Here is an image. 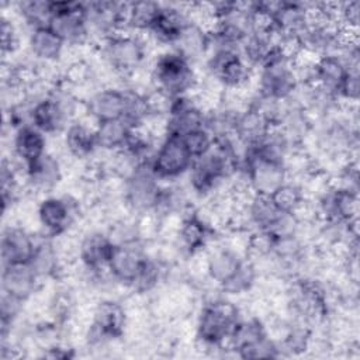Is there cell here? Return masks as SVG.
<instances>
[{
    "label": "cell",
    "instance_id": "6da1fadb",
    "mask_svg": "<svg viewBox=\"0 0 360 360\" xmlns=\"http://www.w3.org/2000/svg\"><path fill=\"white\" fill-rule=\"evenodd\" d=\"M240 318L242 314L235 302L226 298H214L200 309L195 338L207 349H224Z\"/></svg>",
    "mask_w": 360,
    "mask_h": 360
},
{
    "label": "cell",
    "instance_id": "7a4b0ae2",
    "mask_svg": "<svg viewBox=\"0 0 360 360\" xmlns=\"http://www.w3.org/2000/svg\"><path fill=\"white\" fill-rule=\"evenodd\" d=\"M152 87L166 94L177 97L191 94L198 86V76L194 65L174 49L165 51L156 56L150 68Z\"/></svg>",
    "mask_w": 360,
    "mask_h": 360
},
{
    "label": "cell",
    "instance_id": "3957f363",
    "mask_svg": "<svg viewBox=\"0 0 360 360\" xmlns=\"http://www.w3.org/2000/svg\"><path fill=\"white\" fill-rule=\"evenodd\" d=\"M298 87L292 59L276 44L259 68L256 91L280 101L292 97Z\"/></svg>",
    "mask_w": 360,
    "mask_h": 360
},
{
    "label": "cell",
    "instance_id": "277c9868",
    "mask_svg": "<svg viewBox=\"0 0 360 360\" xmlns=\"http://www.w3.org/2000/svg\"><path fill=\"white\" fill-rule=\"evenodd\" d=\"M148 46L139 34L120 32L101 41V56L120 76L134 75L145 62Z\"/></svg>",
    "mask_w": 360,
    "mask_h": 360
},
{
    "label": "cell",
    "instance_id": "5b68a950",
    "mask_svg": "<svg viewBox=\"0 0 360 360\" xmlns=\"http://www.w3.org/2000/svg\"><path fill=\"white\" fill-rule=\"evenodd\" d=\"M160 186L162 181L152 170L150 160L142 162L122 180V201L134 214L150 212Z\"/></svg>",
    "mask_w": 360,
    "mask_h": 360
},
{
    "label": "cell",
    "instance_id": "8992f818",
    "mask_svg": "<svg viewBox=\"0 0 360 360\" xmlns=\"http://www.w3.org/2000/svg\"><path fill=\"white\" fill-rule=\"evenodd\" d=\"M52 15L48 27L65 42V45L80 46L90 39V28L84 15L83 3L51 1Z\"/></svg>",
    "mask_w": 360,
    "mask_h": 360
},
{
    "label": "cell",
    "instance_id": "52a82bcc",
    "mask_svg": "<svg viewBox=\"0 0 360 360\" xmlns=\"http://www.w3.org/2000/svg\"><path fill=\"white\" fill-rule=\"evenodd\" d=\"M80 215V204L72 195H45L37 208V218L46 236L66 233Z\"/></svg>",
    "mask_w": 360,
    "mask_h": 360
},
{
    "label": "cell",
    "instance_id": "ba28073f",
    "mask_svg": "<svg viewBox=\"0 0 360 360\" xmlns=\"http://www.w3.org/2000/svg\"><path fill=\"white\" fill-rule=\"evenodd\" d=\"M127 326L125 308L114 300L100 301L91 315L87 330V342L90 346L98 347L120 339Z\"/></svg>",
    "mask_w": 360,
    "mask_h": 360
},
{
    "label": "cell",
    "instance_id": "9c48e42d",
    "mask_svg": "<svg viewBox=\"0 0 360 360\" xmlns=\"http://www.w3.org/2000/svg\"><path fill=\"white\" fill-rule=\"evenodd\" d=\"M193 156L180 136L163 135L150 158V166L160 181H172L187 174Z\"/></svg>",
    "mask_w": 360,
    "mask_h": 360
},
{
    "label": "cell",
    "instance_id": "30bf717a",
    "mask_svg": "<svg viewBox=\"0 0 360 360\" xmlns=\"http://www.w3.org/2000/svg\"><path fill=\"white\" fill-rule=\"evenodd\" d=\"M207 110L191 94L172 97L165 117L163 135L183 138L191 131L205 127Z\"/></svg>",
    "mask_w": 360,
    "mask_h": 360
},
{
    "label": "cell",
    "instance_id": "8fae6325",
    "mask_svg": "<svg viewBox=\"0 0 360 360\" xmlns=\"http://www.w3.org/2000/svg\"><path fill=\"white\" fill-rule=\"evenodd\" d=\"M359 193L329 183L318 194L315 215L321 221L349 222L357 219Z\"/></svg>",
    "mask_w": 360,
    "mask_h": 360
},
{
    "label": "cell",
    "instance_id": "7c38bea8",
    "mask_svg": "<svg viewBox=\"0 0 360 360\" xmlns=\"http://www.w3.org/2000/svg\"><path fill=\"white\" fill-rule=\"evenodd\" d=\"M83 7L90 32L98 34L101 41L120 32H128V1H90L83 3Z\"/></svg>",
    "mask_w": 360,
    "mask_h": 360
},
{
    "label": "cell",
    "instance_id": "4fadbf2b",
    "mask_svg": "<svg viewBox=\"0 0 360 360\" xmlns=\"http://www.w3.org/2000/svg\"><path fill=\"white\" fill-rule=\"evenodd\" d=\"M146 256L148 252L146 248H143L142 239L115 243V248L107 264V271L111 276L112 281L129 287Z\"/></svg>",
    "mask_w": 360,
    "mask_h": 360
},
{
    "label": "cell",
    "instance_id": "5bb4252c",
    "mask_svg": "<svg viewBox=\"0 0 360 360\" xmlns=\"http://www.w3.org/2000/svg\"><path fill=\"white\" fill-rule=\"evenodd\" d=\"M31 103L30 124L45 135H56L65 132L68 125L75 121L49 90L45 96Z\"/></svg>",
    "mask_w": 360,
    "mask_h": 360
},
{
    "label": "cell",
    "instance_id": "9a60e30c",
    "mask_svg": "<svg viewBox=\"0 0 360 360\" xmlns=\"http://www.w3.org/2000/svg\"><path fill=\"white\" fill-rule=\"evenodd\" d=\"M215 228L212 222L202 217L198 211L186 212L180 217L177 228V239L180 248L190 256L202 252L214 240Z\"/></svg>",
    "mask_w": 360,
    "mask_h": 360
},
{
    "label": "cell",
    "instance_id": "2e32d148",
    "mask_svg": "<svg viewBox=\"0 0 360 360\" xmlns=\"http://www.w3.org/2000/svg\"><path fill=\"white\" fill-rule=\"evenodd\" d=\"M115 248L111 235L104 231L93 229L84 233L77 246L79 262L86 271L107 270V264Z\"/></svg>",
    "mask_w": 360,
    "mask_h": 360
},
{
    "label": "cell",
    "instance_id": "e0dca14e",
    "mask_svg": "<svg viewBox=\"0 0 360 360\" xmlns=\"http://www.w3.org/2000/svg\"><path fill=\"white\" fill-rule=\"evenodd\" d=\"M60 162L51 153H45L35 162L22 167L24 186L34 193L51 194L62 181Z\"/></svg>",
    "mask_w": 360,
    "mask_h": 360
},
{
    "label": "cell",
    "instance_id": "ac0fdd59",
    "mask_svg": "<svg viewBox=\"0 0 360 360\" xmlns=\"http://www.w3.org/2000/svg\"><path fill=\"white\" fill-rule=\"evenodd\" d=\"M190 22L191 15L188 6L162 4V10L148 34L156 42L173 46Z\"/></svg>",
    "mask_w": 360,
    "mask_h": 360
},
{
    "label": "cell",
    "instance_id": "d6986e66",
    "mask_svg": "<svg viewBox=\"0 0 360 360\" xmlns=\"http://www.w3.org/2000/svg\"><path fill=\"white\" fill-rule=\"evenodd\" d=\"M37 239L24 228L17 225H8L1 232L0 252L1 267L28 264L34 250Z\"/></svg>",
    "mask_w": 360,
    "mask_h": 360
},
{
    "label": "cell",
    "instance_id": "ffe728a7",
    "mask_svg": "<svg viewBox=\"0 0 360 360\" xmlns=\"http://www.w3.org/2000/svg\"><path fill=\"white\" fill-rule=\"evenodd\" d=\"M125 104V90L105 86L90 93L83 101L86 114L97 124L101 121L122 118Z\"/></svg>",
    "mask_w": 360,
    "mask_h": 360
},
{
    "label": "cell",
    "instance_id": "44dd1931",
    "mask_svg": "<svg viewBox=\"0 0 360 360\" xmlns=\"http://www.w3.org/2000/svg\"><path fill=\"white\" fill-rule=\"evenodd\" d=\"M309 24L308 4L277 1L271 13V28L278 37H298Z\"/></svg>",
    "mask_w": 360,
    "mask_h": 360
},
{
    "label": "cell",
    "instance_id": "7402d4cb",
    "mask_svg": "<svg viewBox=\"0 0 360 360\" xmlns=\"http://www.w3.org/2000/svg\"><path fill=\"white\" fill-rule=\"evenodd\" d=\"M349 70H350V68L347 66L345 59L339 55L319 56V58H316V60L312 66L311 84L329 93L330 96H333L336 98L338 89L342 84V82Z\"/></svg>",
    "mask_w": 360,
    "mask_h": 360
},
{
    "label": "cell",
    "instance_id": "603a6c76",
    "mask_svg": "<svg viewBox=\"0 0 360 360\" xmlns=\"http://www.w3.org/2000/svg\"><path fill=\"white\" fill-rule=\"evenodd\" d=\"M246 257V255L232 246L212 248L205 259V273L219 287L240 267Z\"/></svg>",
    "mask_w": 360,
    "mask_h": 360
},
{
    "label": "cell",
    "instance_id": "cb8c5ba5",
    "mask_svg": "<svg viewBox=\"0 0 360 360\" xmlns=\"http://www.w3.org/2000/svg\"><path fill=\"white\" fill-rule=\"evenodd\" d=\"M14 158L24 166L46 153V135L31 124L17 128L11 141Z\"/></svg>",
    "mask_w": 360,
    "mask_h": 360
},
{
    "label": "cell",
    "instance_id": "d4e9b609",
    "mask_svg": "<svg viewBox=\"0 0 360 360\" xmlns=\"http://www.w3.org/2000/svg\"><path fill=\"white\" fill-rule=\"evenodd\" d=\"M41 278L34 273L30 264L3 266L1 291L8 292L22 301H28L39 288Z\"/></svg>",
    "mask_w": 360,
    "mask_h": 360
},
{
    "label": "cell",
    "instance_id": "484cf974",
    "mask_svg": "<svg viewBox=\"0 0 360 360\" xmlns=\"http://www.w3.org/2000/svg\"><path fill=\"white\" fill-rule=\"evenodd\" d=\"M267 336L270 335L262 319L256 316L240 318L225 347L233 350L238 357L246 359L248 353Z\"/></svg>",
    "mask_w": 360,
    "mask_h": 360
},
{
    "label": "cell",
    "instance_id": "4316f807",
    "mask_svg": "<svg viewBox=\"0 0 360 360\" xmlns=\"http://www.w3.org/2000/svg\"><path fill=\"white\" fill-rule=\"evenodd\" d=\"M271 124L256 110L246 105L238 115L233 127V139L242 148L257 145L271 129Z\"/></svg>",
    "mask_w": 360,
    "mask_h": 360
},
{
    "label": "cell",
    "instance_id": "83f0119b",
    "mask_svg": "<svg viewBox=\"0 0 360 360\" xmlns=\"http://www.w3.org/2000/svg\"><path fill=\"white\" fill-rule=\"evenodd\" d=\"M63 145L70 156L76 159H89L98 149L94 127L75 120L63 132Z\"/></svg>",
    "mask_w": 360,
    "mask_h": 360
},
{
    "label": "cell",
    "instance_id": "f1b7e54d",
    "mask_svg": "<svg viewBox=\"0 0 360 360\" xmlns=\"http://www.w3.org/2000/svg\"><path fill=\"white\" fill-rule=\"evenodd\" d=\"M65 46V42L48 25L30 31L28 49L35 59L44 63L56 62L62 56Z\"/></svg>",
    "mask_w": 360,
    "mask_h": 360
},
{
    "label": "cell",
    "instance_id": "f546056e",
    "mask_svg": "<svg viewBox=\"0 0 360 360\" xmlns=\"http://www.w3.org/2000/svg\"><path fill=\"white\" fill-rule=\"evenodd\" d=\"M172 49L181 53L193 65L197 60L205 59L208 51V30L191 20Z\"/></svg>",
    "mask_w": 360,
    "mask_h": 360
},
{
    "label": "cell",
    "instance_id": "4dcf8cb0",
    "mask_svg": "<svg viewBox=\"0 0 360 360\" xmlns=\"http://www.w3.org/2000/svg\"><path fill=\"white\" fill-rule=\"evenodd\" d=\"M28 264L41 280L56 277V274L60 271L62 264L59 252L53 245L51 236L45 235L42 239L37 240L34 255Z\"/></svg>",
    "mask_w": 360,
    "mask_h": 360
},
{
    "label": "cell",
    "instance_id": "1f68e13d",
    "mask_svg": "<svg viewBox=\"0 0 360 360\" xmlns=\"http://www.w3.org/2000/svg\"><path fill=\"white\" fill-rule=\"evenodd\" d=\"M162 10V3L158 1H129L127 13V30L134 34L149 32L156 17Z\"/></svg>",
    "mask_w": 360,
    "mask_h": 360
},
{
    "label": "cell",
    "instance_id": "d6a6232c",
    "mask_svg": "<svg viewBox=\"0 0 360 360\" xmlns=\"http://www.w3.org/2000/svg\"><path fill=\"white\" fill-rule=\"evenodd\" d=\"M94 129L98 149L114 153L124 146L131 127L122 118H117L97 122Z\"/></svg>",
    "mask_w": 360,
    "mask_h": 360
},
{
    "label": "cell",
    "instance_id": "836d02e7",
    "mask_svg": "<svg viewBox=\"0 0 360 360\" xmlns=\"http://www.w3.org/2000/svg\"><path fill=\"white\" fill-rule=\"evenodd\" d=\"M150 212H153L160 219L169 218L172 215L186 214L187 200L184 191L174 184H162Z\"/></svg>",
    "mask_w": 360,
    "mask_h": 360
},
{
    "label": "cell",
    "instance_id": "e575fe53",
    "mask_svg": "<svg viewBox=\"0 0 360 360\" xmlns=\"http://www.w3.org/2000/svg\"><path fill=\"white\" fill-rule=\"evenodd\" d=\"M122 120L131 128H138L149 124V121L152 120V112L148 103L146 91L142 93L135 89L125 90V104H124Z\"/></svg>",
    "mask_w": 360,
    "mask_h": 360
},
{
    "label": "cell",
    "instance_id": "d590c367",
    "mask_svg": "<svg viewBox=\"0 0 360 360\" xmlns=\"http://www.w3.org/2000/svg\"><path fill=\"white\" fill-rule=\"evenodd\" d=\"M165 274V263L158 257L148 255L129 288L136 294L150 292L160 284V281H163Z\"/></svg>",
    "mask_w": 360,
    "mask_h": 360
},
{
    "label": "cell",
    "instance_id": "8d00e7d4",
    "mask_svg": "<svg viewBox=\"0 0 360 360\" xmlns=\"http://www.w3.org/2000/svg\"><path fill=\"white\" fill-rule=\"evenodd\" d=\"M269 197L273 204L285 214H298L307 202L304 187L292 180H285Z\"/></svg>",
    "mask_w": 360,
    "mask_h": 360
},
{
    "label": "cell",
    "instance_id": "74e56055",
    "mask_svg": "<svg viewBox=\"0 0 360 360\" xmlns=\"http://www.w3.org/2000/svg\"><path fill=\"white\" fill-rule=\"evenodd\" d=\"M257 280V267L253 260L246 257L240 267L219 285V290L226 295H242L249 292Z\"/></svg>",
    "mask_w": 360,
    "mask_h": 360
},
{
    "label": "cell",
    "instance_id": "f35d334b",
    "mask_svg": "<svg viewBox=\"0 0 360 360\" xmlns=\"http://www.w3.org/2000/svg\"><path fill=\"white\" fill-rule=\"evenodd\" d=\"M0 183H1V200H3V211L6 212L8 205H13L20 195V177L17 165L4 158L1 160L0 169Z\"/></svg>",
    "mask_w": 360,
    "mask_h": 360
},
{
    "label": "cell",
    "instance_id": "ab89813d",
    "mask_svg": "<svg viewBox=\"0 0 360 360\" xmlns=\"http://www.w3.org/2000/svg\"><path fill=\"white\" fill-rule=\"evenodd\" d=\"M17 11L24 20V22L31 27V30L46 27L52 15L51 1H41V0L20 1L17 4Z\"/></svg>",
    "mask_w": 360,
    "mask_h": 360
},
{
    "label": "cell",
    "instance_id": "60d3db41",
    "mask_svg": "<svg viewBox=\"0 0 360 360\" xmlns=\"http://www.w3.org/2000/svg\"><path fill=\"white\" fill-rule=\"evenodd\" d=\"M181 139H183V142H184L187 150H188L190 155L193 156V159H195V158L202 156L204 153H207V152L212 148L215 138H214L212 134L204 127V128H200V129H195V131L188 132V134L184 135Z\"/></svg>",
    "mask_w": 360,
    "mask_h": 360
},
{
    "label": "cell",
    "instance_id": "b9f144b4",
    "mask_svg": "<svg viewBox=\"0 0 360 360\" xmlns=\"http://www.w3.org/2000/svg\"><path fill=\"white\" fill-rule=\"evenodd\" d=\"M93 80V69L84 60H75L70 63L62 77V82L70 89L83 87Z\"/></svg>",
    "mask_w": 360,
    "mask_h": 360
},
{
    "label": "cell",
    "instance_id": "7bdbcfd3",
    "mask_svg": "<svg viewBox=\"0 0 360 360\" xmlns=\"http://www.w3.org/2000/svg\"><path fill=\"white\" fill-rule=\"evenodd\" d=\"M359 94H360L359 69H350L338 89V93H336L338 103L345 101V103H349V107H350V104L357 103Z\"/></svg>",
    "mask_w": 360,
    "mask_h": 360
},
{
    "label": "cell",
    "instance_id": "ee69618b",
    "mask_svg": "<svg viewBox=\"0 0 360 360\" xmlns=\"http://www.w3.org/2000/svg\"><path fill=\"white\" fill-rule=\"evenodd\" d=\"M73 298L72 294L68 290H60L58 291L51 302V308H52V315L56 323H63L66 319H69L72 316L73 312Z\"/></svg>",
    "mask_w": 360,
    "mask_h": 360
},
{
    "label": "cell",
    "instance_id": "f6af8a7d",
    "mask_svg": "<svg viewBox=\"0 0 360 360\" xmlns=\"http://www.w3.org/2000/svg\"><path fill=\"white\" fill-rule=\"evenodd\" d=\"M1 55L6 58L7 55H13L20 48V35L11 20L7 17H1Z\"/></svg>",
    "mask_w": 360,
    "mask_h": 360
}]
</instances>
